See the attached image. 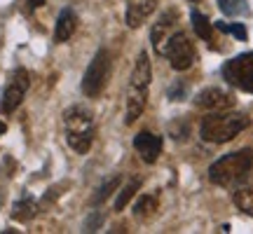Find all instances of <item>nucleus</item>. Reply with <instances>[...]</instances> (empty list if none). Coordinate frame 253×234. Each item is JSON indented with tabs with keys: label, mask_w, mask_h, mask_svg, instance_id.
<instances>
[{
	"label": "nucleus",
	"mask_w": 253,
	"mask_h": 234,
	"mask_svg": "<svg viewBox=\"0 0 253 234\" xmlns=\"http://www.w3.org/2000/svg\"><path fill=\"white\" fill-rule=\"evenodd\" d=\"M99 223H101V213H94V216H91L89 220H87V225H84V230H87V232H94V230L99 227Z\"/></svg>",
	"instance_id": "nucleus-23"
},
{
	"label": "nucleus",
	"mask_w": 253,
	"mask_h": 234,
	"mask_svg": "<svg viewBox=\"0 0 253 234\" xmlns=\"http://www.w3.org/2000/svg\"><path fill=\"white\" fill-rule=\"evenodd\" d=\"M150 78H153V68H150V61H148V54L141 52L136 56V66L131 71L129 84H126V124H134L136 119L143 115L148 94H150Z\"/></svg>",
	"instance_id": "nucleus-1"
},
{
	"label": "nucleus",
	"mask_w": 253,
	"mask_h": 234,
	"mask_svg": "<svg viewBox=\"0 0 253 234\" xmlns=\"http://www.w3.org/2000/svg\"><path fill=\"white\" fill-rule=\"evenodd\" d=\"M28 5H31V7H42L45 0H28Z\"/></svg>",
	"instance_id": "nucleus-24"
},
{
	"label": "nucleus",
	"mask_w": 253,
	"mask_h": 234,
	"mask_svg": "<svg viewBox=\"0 0 253 234\" xmlns=\"http://www.w3.org/2000/svg\"><path fill=\"white\" fill-rule=\"evenodd\" d=\"M218 31H225V33H232L235 38H239V40H246V28L242 24H230V26L218 24Z\"/></svg>",
	"instance_id": "nucleus-21"
},
{
	"label": "nucleus",
	"mask_w": 253,
	"mask_h": 234,
	"mask_svg": "<svg viewBox=\"0 0 253 234\" xmlns=\"http://www.w3.org/2000/svg\"><path fill=\"white\" fill-rule=\"evenodd\" d=\"M120 183H122V176H115V178H110L106 185H101V188L96 190V195L91 197V204H94V206H96V204H103V201L113 195V190L120 188Z\"/></svg>",
	"instance_id": "nucleus-19"
},
{
	"label": "nucleus",
	"mask_w": 253,
	"mask_h": 234,
	"mask_svg": "<svg viewBox=\"0 0 253 234\" xmlns=\"http://www.w3.org/2000/svg\"><path fill=\"white\" fill-rule=\"evenodd\" d=\"M164 56L171 61L173 71H188L190 66L195 63V45L190 42V38L183 31H176L173 38L169 40V47H167Z\"/></svg>",
	"instance_id": "nucleus-8"
},
{
	"label": "nucleus",
	"mask_w": 253,
	"mask_h": 234,
	"mask_svg": "<svg viewBox=\"0 0 253 234\" xmlns=\"http://www.w3.org/2000/svg\"><path fill=\"white\" fill-rule=\"evenodd\" d=\"M63 126H66V141L75 153L84 155L91 148L94 141V119H91L89 110L73 106L66 110L63 115Z\"/></svg>",
	"instance_id": "nucleus-4"
},
{
	"label": "nucleus",
	"mask_w": 253,
	"mask_h": 234,
	"mask_svg": "<svg viewBox=\"0 0 253 234\" xmlns=\"http://www.w3.org/2000/svg\"><path fill=\"white\" fill-rule=\"evenodd\" d=\"M157 211V197L155 195H143L136 204V216H150Z\"/></svg>",
	"instance_id": "nucleus-20"
},
{
	"label": "nucleus",
	"mask_w": 253,
	"mask_h": 234,
	"mask_svg": "<svg viewBox=\"0 0 253 234\" xmlns=\"http://www.w3.org/2000/svg\"><path fill=\"white\" fill-rule=\"evenodd\" d=\"M218 7L223 9V14H227V17H244L249 12L246 0H218Z\"/></svg>",
	"instance_id": "nucleus-18"
},
{
	"label": "nucleus",
	"mask_w": 253,
	"mask_h": 234,
	"mask_svg": "<svg viewBox=\"0 0 253 234\" xmlns=\"http://www.w3.org/2000/svg\"><path fill=\"white\" fill-rule=\"evenodd\" d=\"M28 84H31V80H28V71L17 68V71L12 73L7 87H5V91H2V99H0V110H2L5 115L14 113V110L21 106V101H24V96H26V91H28Z\"/></svg>",
	"instance_id": "nucleus-7"
},
{
	"label": "nucleus",
	"mask_w": 253,
	"mask_h": 234,
	"mask_svg": "<svg viewBox=\"0 0 253 234\" xmlns=\"http://www.w3.org/2000/svg\"><path fill=\"white\" fill-rule=\"evenodd\" d=\"M134 148L143 162L155 164L157 157L162 155V136H155L153 131H141L134 136Z\"/></svg>",
	"instance_id": "nucleus-10"
},
{
	"label": "nucleus",
	"mask_w": 253,
	"mask_h": 234,
	"mask_svg": "<svg viewBox=\"0 0 253 234\" xmlns=\"http://www.w3.org/2000/svg\"><path fill=\"white\" fill-rule=\"evenodd\" d=\"M251 171H253V150L244 148V150L230 153L211 164L209 166V180L213 185H218V188H230V185H237L242 178H246Z\"/></svg>",
	"instance_id": "nucleus-2"
},
{
	"label": "nucleus",
	"mask_w": 253,
	"mask_h": 234,
	"mask_svg": "<svg viewBox=\"0 0 253 234\" xmlns=\"http://www.w3.org/2000/svg\"><path fill=\"white\" fill-rule=\"evenodd\" d=\"M5 131H7V126H5V122H0V136L5 134Z\"/></svg>",
	"instance_id": "nucleus-25"
},
{
	"label": "nucleus",
	"mask_w": 253,
	"mask_h": 234,
	"mask_svg": "<svg viewBox=\"0 0 253 234\" xmlns=\"http://www.w3.org/2000/svg\"><path fill=\"white\" fill-rule=\"evenodd\" d=\"M108 78H110V54L106 49H99L96 56L91 59V63L87 66L84 78H82V91H84V96L96 99L101 91H103Z\"/></svg>",
	"instance_id": "nucleus-5"
},
{
	"label": "nucleus",
	"mask_w": 253,
	"mask_h": 234,
	"mask_svg": "<svg viewBox=\"0 0 253 234\" xmlns=\"http://www.w3.org/2000/svg\"><path fill=\"white\" fill-rule=\"evenodd\" d=\"M223 78L242 91H253V52L239 54L223 66Z\"/></svg>",
	"instance_id": "nucleus-6"
},
{
	"label": "nucleus",
	"mask_w": 253,
	"mask_h": 234,
	"mask_svg": "<svg viewBox=\"0 0 253 234\" xmlns=\"http://www.w3.org/2000/svg\"><path fill=\"white\" fill-rule=\"evenodd\" d=\"M192 2H195V0H192Z\"/></svg>",
	"instance_id": "nucleus-26"
},
{
	"label": "nucleus",
	"mask_w": 253,
	"mask_h": 234,
	"mask_svg": "<svg viewBox=\"0 0 253 234\" xmlns=\"http://www.w3.org/2000/svg\"><path fill=\"white\" fill-rule=\"evenodd\" d=\"M232 201L239 211H244L246 216H253V180H246L244 178L239 180V185L235 188L232 192Z\"/></svg>",
	"instance_id": "nucleus-13"
},
{
	"label": "nucleus",
	"mask_w": 253,
	"mask_h": 234,
	"mask_svg": "<svg viewBox=\"0 0 253 234\" xmlns=\"http://www.w3.org/2000/svg\"><path fill=\"white\" fill-rule=\"evenodd\" d=\"M138 188H141V180L138 178H131L129 183H126L125 188L120 190V195H118V199H115V211H122V208L131 201V197H134L136 192H138Z\"/></svg>",
	"instance_id": "nucleus-16"
},
{
	"label": "nucleus",
	"mask_w": 253,
	"mask_h": 234,
	"mask_svg": "<svg viewBox=\"0 0 253 234\" xmlns=\"http://www.w3.org/2000/svg\"><path fill=\"white\" fill-rule=\"evenodd\" d=\"M178 17H176V12L173 9H169L167 14H162L160 17V21L153 26V47H155V52L160 56L167 54V47H169V40L173 38V33L178 31Z\"/></svg>",
	"instance_id": "nucleus-9"
},
{
	"label": "nucleus",
	"mask_w": 253,
	"mask_h": 234,
	"mask_svg": "<svg viewBox=\"0 0 253 234\" xmlns=\"http://www.w3.org/2000/svg\"><path fill=\"white\" fill-rule=\"evenodd\" d=\"M235 103V99L227 94V91L218 89V87H211V89H204L195 99V106L197 108H204V110H223V108H230Z\"/></svg>",
	"instance_id": "nucleus-12"
},
{
	"label": "nucleus",
	"mask_w": 253,
	"mask_h": 234,
	"mask_svg": "<svg viewBox=\"0 0 253 234\" xmlns=\"http://www.w3.org/2000/svg\"><path fill=\"white\" fill-rule=\"evenodd\" d=\"M185 94V84H181V82H176L171 87V91H169V99H173V101H181V96Z\"/></svg>",
	"instance_id": "nucleus-22"
},
{
	"label": "nucleus",
	"mask_w": 253,
	"mask_h": 234,
	"mask_svg": "<svg viewBox=\"0 0 253 234\" xmlns=\"http://www.w3.org/2000/svg\"><path fill=\"white\" fill-rule=\"evenodd\" d=\"M192 26H195V33H197L202 40L213 42V24H211V21H209L204 14H199L197 9L192 12Z\"/></svg>",
	"instance_id": "nucleus-15"
},
{
	"label": "nucleus",
	"mask_w": 253,
	"mask_h": 234,
	"mask_svg": "<svg viewBox=\"0 0 253 234\" xmlns=\"http://www.w3.org/2000/svg\"><path fill=\"white\" fill-rule=\"evenodd\" d=\"M38 213V204L33 199H24V201H17L14 208H12V218L14 220H31V218Z\"/></svg>",
	"instance_id": "nucleus-17"
},
{
	"label": "nucleus",
	"mask_w": 253,
	"mask_h": 234,
	"mask_svg": "<svg viewBox=\"0 0 253 234\" xmlns=\"http://www.w3.org/2000/svg\"><path fill=\"white\" fill-rule=\"evenodd\" d=\"M157 7V0H126V24L129 28L143 26Z\"/></svg>",
	"instance_id": "nucleus-11"
},
{
	"label": "nucleus",
	"mask_w": 253,
	"mask_h": 234,
	"mask_svg": "<svg viewBox=\"0 0 253 234\" xmlns=\"http://www.w3.org/2000/svg\"><path fill=\"white\" fill-rule=\"evenodd\" d=\"M75 28H78V17H75V12H73V9H63L61 14H59V19H56L54 40L56 42L71 40L73 33H75Z\"/></svg>",
	"instance_id": "nucleus-14"
},
{
	"label": "nucleus",
	"mask_w": 253,
	"mask_h": 234,
	"mask_svg": "<svg viewBox=\"0 0 253 234\" xmlns=\"http://www.w3.org/2000/svg\"><path fill=\"white\" fill-rule=\"evenodd\" d=\"M251 119L244 113H216L202 119L199 136L207 143H227L235 136H239L244 129H249Z\"/></svg>",
	"instance_id": "nucleus-3"
}]
</instances>
